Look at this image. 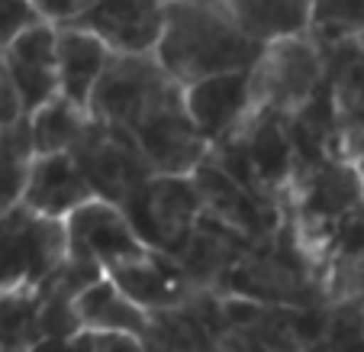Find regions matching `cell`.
Listing matches in <instances>:
<instances>
[{"instance_id":"ba28073f","label":"cell","mask_w":364,"mask_h":352,"mask_svg":"<svg viewBox=\"0 0 364 352\" xmlns=\"http://www.w3.org/2000/svg\"><path fill=\"white\" fill-rule=\"evenodd\" d=\"M187 110H191L197 130L213 145H223L252 120L255 90H252V65L210 75L184 88Z\"/></svg>"},{"instance_id":"4fadbf2b","label":"cell","mask_w":364,"mask_h":352,"mask_svg":"<svg viewBox=\"0 0 364 352\" xmlns=\"http://www.w3.org/2000/svg\"><path fill=\"white\" fill-rule=\"evenodd\" d=\"M97 197L90 181L84 178L81 165L71 152H36L33 172H29L23 204L58 220H68L84 200Z\"/></svg>"},{"instance_id":"7a4b0ae2","label":"cell","mask_w":364,"mask_h":352,"mask_svg":"<svg viewBox=\"0 0 364 352\" xmlns=\"http://www.w3.org/2000/svg\"><path fill=\"white\" fill-rule=\"evenodd\" d=\"M332 52L316 33L287 36L262 46L252 62L255 110L294 120L329 84Z\"/></svg>"},{"instance_id":"cb8c5ba5","label":"cell","mask_w":364,"mask_h":352,"mask_svg":"<svg viewBox=\"0 0 364 352\" xmlns=\"http://www.w3.org/2000/svg\"><path fill=\"white\" fill-rule=\"evenodd\" d=\"M20 117H26V110H23L20 90H16V81L7 68V58L0 52V126L14 123V120H20Z\"/></svg>"},{"instance_id":"ac0fdd59","label":"cell","mask_w":364,"mask_h":352,"mask_svg":"<svg viewBox=\"0 0 364 352\" xmlns=\"http://www.w3.org/2000/svg\"><path fill=\"white\" fill-rule=\"evenodd\" d=\"M90 120V110L75 104L71 97L55 94L42 107L29 113V130H33L36 152H71V145L84 133Z\"/></svg>"},{"instance_id":"52a82bcc","label":"cell","mask_w":364,"mask_h":352,"mask_svg":"<svg viewBox=\"0 0 364 352\" xmlns=\"http://www.w3.org/2000/svg\"><path fill=\"white\" fill-rule=\"evenodd\" d=\"M68 227V252L84 262L97 265V269L110 271L117 265L139 259L142 252H149L151 246H145V239L136 233L129 214L119 204L103 197L84 200L81 207L65 220Z\"/></svg>"},{"instance_id":"7402d4cb","label":"cell","mask_w":364,"mask_h":352,"mask_svg":"<svg viewBox=\"0 0 364 352\" xmlns=\"http://www.w3.org/2000/svg\"><path fill=\"white\" fill-rule=\"evenodd\" d=\"M39 20H48V16L39 10L36 0H0V52Z\"/></svg>"},{"instance_id":"5b68a950","label":"cell","mask_w":364,"mask_h":352,"mask_svg":"<svg viewBox=\"0 0 364 352\" xmlns=\"http://www.w3.org/2000/svg\"><path fill=\"white\" fill-rule=\"evenodd\" d=\"M123 210L145 246L174 256L203 217V197L193 175H151L126 200Z\"/></svg>"},{"instance_id":"ffe728a7","label":"cell","mask_w":364,"mask_h":352,"mask_svg":"<svg viewBox=\"0 0 364 352\" xmlns=\"http://www.w3.org/2000/svg\"><path fill=\"white\" fill-rule=\"evenodd\" d=\"M39 288L36 291H0V349H39Z\"/></svg>"},{"instance_id":"7c38bea8","label":"cell","mask_w":364,"mask_h":352,"mask_svg":"<svg viewBox=\"0 0 364 352\" xmlns=\"http://www.w3.org/2000/svg\"><path fill=\"white\" fill-rule=\"evenodd\" d=\"M329 100L345 152L364 172V39L332 46Z\"/></svg>"},{"instance_id":"277c9868","label":"cell","mask_w":364,"mask_h":352,"mask_svg":"<svg viewBox=\"0 0 364 352\" xmlns=\"http://www.w3.org/2000/svg\"><path fill=\"white\" fill-rule=\"evenodd\" d=\"M71 155L77 159L97 197L113 200L119 207L155 175L142 145L136 143V136L126 126L107 123L97 117L87 120L84 133L71 145Z\"/></svg>"},{"instance_id":"d6986e66","label":"cell","mask_w":364,"mask_h":352,"mask_svg":"<svg viewBox=\"0 0 364 352\" xmlns=\"http://www.w3.org/2000/svg\"><path fill=\"white\" fill-rule=\"evenodd\" d=\"M33 162H36V145H33V130H29V117H20L14 123L0 126V210H7L23 200Z\"/></svg>"},{"instance_id":"603a6c76","label":"cell","mask_w":364,"mask_h":352,"mask_svg":"<svg viewBox=\"0 0 364 352\" xmlns=\"http://www.w3.org/2000/svg\"><path fill=\"white\" fill-rule=\"evenodd\" d=\"M65 349H145V339L117 330H77L65 343Z\"/></svg>"},{"instance_id":"9c48e42d","label":"cell","mask_w":364,"mask_h":352,"mask_svg":"<svg viewBox=\"0 0 364 352\" xmlns=\"http://www.w3.org/2000/svg\"><path fill=\"white\" fill-rule=\"evenodd\" d=\"M65 23L97 33L113 52H155L165 23V0H90Z\"/></svg>"},{"instance_id":"484cf974","label":"cell","mask_w":364,"mask_h":352,"mask_svg":"<svg viewBox=\"0 0 364 352\" xmlns=\"http://www.w3.org/2000/svg\"><path fill=\"white\" fill-rule=\"evenodd\" d=\"M193 4H213V7H226L229 0H193Z\"/></svg>"},{"instance_id":"8fae6325","label":"cell","mask_w":364,"mask_h":352,"mask_svg":"<svg viewBox=\"0 0 364 352\" xmlns=\"http://www.w3.org/2000/svg\"><path fill=\"white\" fill-rule=\"evenodd\" d=\"M107 275L149 314L178 307V304H184L191 294L203 291L191 281L184 265H181L171 252H161V249H149V252H142L139 259H129V262L110 269Z\"/></svg>"},{"instance_id":"e0dca14e","label":"cell","mask_w":364,"mask_h":352,"mask_svg":"<svg viewBox=\"0 0 364 352\" xmlns=\"http://www.w3.org/2000/svg\"><path fill=\"white\" fill-rule=\"evenodd\" d=\"M226 7L258 46L313 33L316 20V0H229Z\"/></svg>"},{"instance_id":"30bf717a","label":"cell","mask_w":364,"mask_h":352,"mask_svg":"<svg viewBox=\"0 0 364 352\" xmlns=\"http://www.w3.org/2000/svg\"><path fill=\"white\" fill-rule=\"evenodd\" d=\"M4 58H7V68L16 81L26 117L36 107L46 104V100H52L55 94H62V84H58V23L55 20H39L26 33H20L4 48Z\"/></svg>"},{"instance_id":"3957f363","label":"cell","mask_w":364,"mask_h":352,"mask_svg":"<svg viewBox=\"0 0 364 352\" xmlns=\"http://www.w3.org/2000/svg\"><path fill=\"white\" fill-rule=\"evenodd\" d=\"M68 259V227L58 217L14 204L0 210V291H36Z\"/></svg>"},{"instance_id":"2e32d148","label":"cell","mask_w":364,"mask_h":352,"mask_svg":"<svg viewBox=\"0 0 364 352\" xmlns=\"http://www.w3.org/2000/svg\"><path fill=\"white\" fill-rule=\"evenodd\" d=\"M75 317H77V330H117L142 339L149 336V323H151V314L142 311L110 275L94 278L90 284H84L77 291Z\"/></svg>"},{"instance_id":"d4e9b609","label":"cell","mask_w":364,"mask_h":352,"mask_svg":"<svg viewBox=\"0 0 364 352\" xmlns=\"http://www.w3.org/2000/svg\"><path fill=\"white\" fill-rule=\"evenodd\" d=\"M36 4H39V10L48 16V20L65 23V20H71V16L81 14L90 0H36Z\"/></svg>"},{"instance_id":"44dd1931","label":"cell","mask_w":364,"mask_h":352,"mask_svg":"<svg viewBox=\"0 0 364 352\" xmlns=\"http://www.w3.org/2000/svg\"><path fill=\"white\" fill-rule=\"evenodd\" d=\"M313 33L329 48L364 39V0H316Z\"/></svg>"},{"instance_id":"6da1fadb","label":"cell","mask_w":364,"mask_h":352,"mask_svg":"<svg viewBox=\"0 0 364 352\" xmlns=\"http://www.w3.org/2000/svg\"><path fill=\"white\" fill-rule=\"evenodd\" d=\"M258 52L262 46L245 36L229 7L165 0V23L155 46V58L178 84L187 88L220 71L248 68Z\"/></svg>"},{"instance_id":"8992f818","label":"cell","mask_w":364,"mask_h":352,"mask_svg":"<svg viewBox=\"0 0 364 352\" xmlns=\"http://www.w3.org/2000/svg\"><path fill=\"white\" fill-rule=\"evenodd\" d=\"M136 143L142 145L155 175H193L200 162L210 155V143L197 130L187 110L184 84H171L165 94L129 126Z\"/></svg>"},{"instance_id":"5bb4252c","label":"cell","mask_w":364,"mask_h":352,"mask_svg":"<svg viewBox=\"0 0 364 352\" xmlns=\"http://www.w3.org/2000/svg\"><path fill=\"white\" fill-rule=\"evenodd\" d=\"M326 304L338 311H364V204L338 227L323 252Z\"/></svg>"},{"instance_id":"9a60e30c","label":"cell","mask_w":364,"mask_h":352,"mask_svg":"<svg viewBox=\"0 0 364 352\" xmlns=\"http://www.w3.org/2000/svg\"><path fill=\"white\" fill-rule=\"evenodd\" d=\"M113 48L77 23H58V84L62 94L87 107Z\"/></svg>"}]
</instances>
